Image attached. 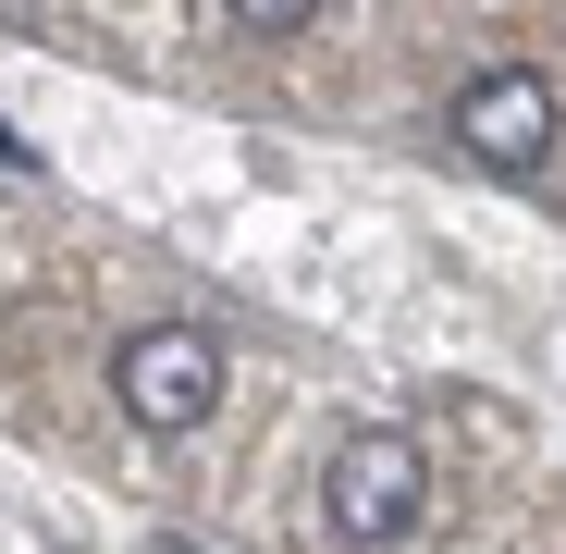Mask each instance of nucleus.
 Masks as SVG:
<instances>
[{
    "label": "nucleus",
    "mask_w": 566,
    "mask_h": 554,
    "mask_svg": "<svg viewBox=\"0 0 566 554\" xmlns=\"http://www.w3.org/2000/svg\"><path fill=\"white\" fill-rule=\"evenodd\" d=\"M419 505H431V456L407 443V431H345L333 456H321V518H333V542L345 554H395L407 530H419Z\"/></svg>",
    "instance_id": "obj_1"
},
{
    "label": "nucleus",
    "mask_w": 566,
    "mask_h": 554,
    "mask_svg": "<svg viewBox=\"0 0 566 554\" xmlns=\"http://www.w3.org/2000/svg\"><path fill=\"white\" fill-rule=\"evenodd\" d=\"M112 395H124V419L136 431H210V407H222V345L198 333V321H148V333H124L112 345Z\"/></svg>",
    "instance_id": "obj_2"
},
{
    "label": "nucleus",
    "mask_w": 566,
    "mask_h": 554,
    "mask_svg": "<svg viewBox=\"0 0 566 554\" xmlns=\"http://www.w3.org/2000/svg\"><path fill=\"white\" fill-rule=\"evenodd\" d=\"M455 148L481 160V173H542L554 160V86L530 62H481L455 86Z\"/></svg>",
    "instance_id": "obj_3"
},
{
    "label": "nucleus",
    "mask_w": 566,
    "mask_h": 554,
    "mask_svg": "<svg viewBox=\"0 0 566 554\" xmlns=\"http://www.w3.org/2000/svg\"><path fill=\"white\" fill-rule=\"evenodd\" d=\"M222 13H234L247 38H308V25H321V0H222Z\"/></svg>",
    "instance_id": "obj_4"
}]
</instances>
